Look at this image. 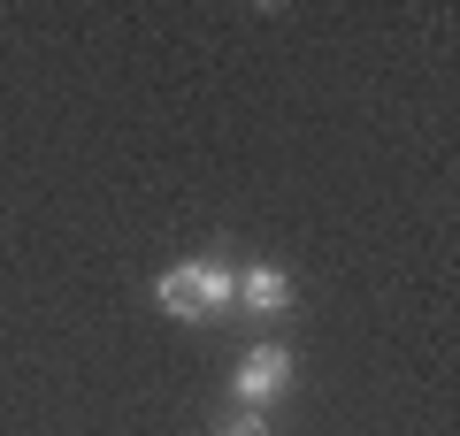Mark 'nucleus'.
Segmentation results:
<instances>
[{
  "instance_id": "obj_1",
  "label": "nucleus",
  "mask_w": 460,
  "mask_h": 436,
  "mask_svg": "<svg viewBox=\"0 0 460 436\" xmlns=\"http://www.w3.org/2000/svg\"><path fill=\"white\" fill-rule=\"evenodd\" d=\"M154 299H162V314H177V322H215V314L238 307V268H230V260H184V268H169L162 283H154Z\"/></svg>"
},
{
  "instance_id": "obj_2",
  "label": "nucleus",
  "mask_w": 460,
  "mask_h": 436,
  "mask_svg": "<svg viewBox=\"0 0 460 436\" xmlns=\"http://www.w3.org/2000/svg\"><path fill=\"white\" fill-rule=\"evenodd\" d=\"M284 383H292V344H253V353L238 360V375H230V390H238L246 414H269V405L284 398Z\"/></svg>"
},
{
  "instance_id": "obj_3",
  "label": "nucleus",
  "mask_w": 460,
  "mask_h": 436,
  "mask_svg": "<svg viewBox=\"0 0 460 436\" xmlns=\"http://www.w3.org/2000/svg\"><path fill=\"white\" fill-rule=\"evenodd\" d=\"M238 307H253V314H284V307H292V275L269 268V260H261V268H246V275H238Z\"/></svg>"
},
{
  "instance_id": "obj_4",
  "label": "nucleus",
  "mask_w": 460,
  "mask_h": 436,
  "mask_svg": "<svg viewBox=\"0 0 460 436\" xmlns=\"http://www.w3.org/2000/svg\"><path fill=\"white\" fill-rule=\"evenodd\" d=\"M223 436H269V421L261 414H238V421H223Z\"/></svg>"
}]
</instances>
